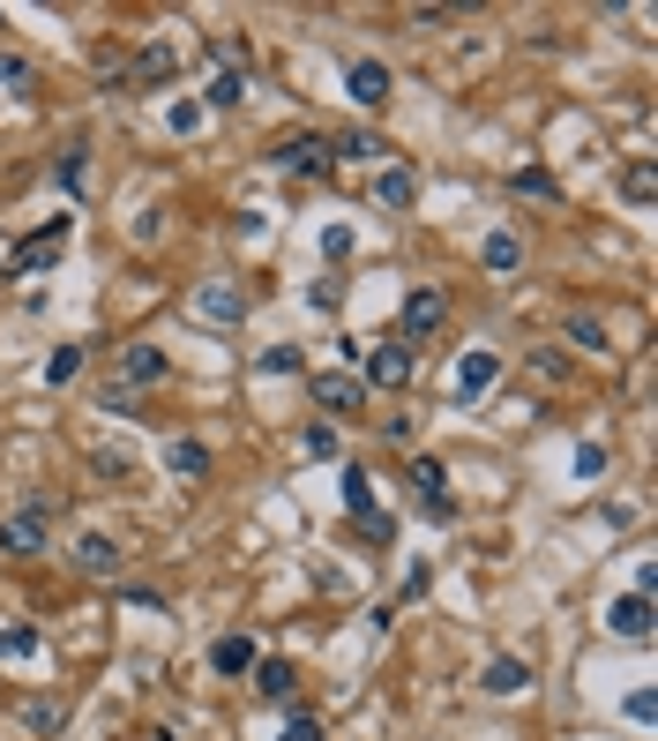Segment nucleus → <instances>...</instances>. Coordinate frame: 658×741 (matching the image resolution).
Masks as SVG:
<instances>
[{"instance_id":"obj_1","label":"nucleus","mask_w":658,"mask_h":741,"mask_svg":"<svg viewBox=\"0 0 658 741\" xmlns=\"http://www.w3.org/2000/svg\"><path fill=\"white\" fill-rule=\"evenodd\" d=\"M45 539H53V509L45 502H23L15 517H0V554H15V562L45 554Z\"/></svg>"},{"instance_id":"obj_2","label":"nucleus","mask_w":658,"mask_h":741,"mask_svg":"<svg viewBox=\"0 0 658 741\" xmlns=\"http://www.w3.org/2000/svg\"><path fill=\"white\" fill-rule=\"evenodd\" d=\"M60 240H68V210H60L53 225H38L31 240H15L8 255H0V262H8V270H23V278H31V270H53V255H60Z\"/></svg>"},{"instance_id":"obj_3","label":"nucleus","mask_w":658,"mask_h":741,"mask_svg":"<svg viewBox=\"0 0 658 741\" xmlns=\"http://www.w3.org/2000/svg\"><path fill=\"white\" fill-rule=\"evenodd\" d=\"M164 374H172V360H164L158 345H127L121 360H113V390H121V397H135L143 382H164Z\"/></svg>"},{"instance_id":"obj_4","label":"nucleus","mask_w":658,"mask_h":741,"mask_svg":"<svg viewBox=\"0 0 658 741\" xmlns=\"http://www.w3.org/2000/svg\"><path fill=\"white\" fill-rule=\"evenodd\" d=\"M307 397H315L322 412H360V405H367V382H360V374H344V368H329V374H315V382H307Z\"/></svg>"},{"instance_id":"obj_5","label":"nucleus","mask_w":658,"mask_h":741,"mask_svg":"<svg viewBox=\"0 0 658 741\" xmlns=\"http://www.w3.org/2000/svg\"><path fill=\"white\" fill-rule=\"evenodd\" d=\"M344 90H352V105H367V113H382V105L397 98V82H389L382 60H352V68H344Z\"/></svg>"},{"instance_id":"obj_6","label":"nucleus","mask_w":658,"mask_h":741,"mask_svg":"<svg viewBox=\"0 0 658 741\" xmlns=\"http://www.w3.org/2000/svg\"><path fill=\"white\" fill-rule=\"evenodd\" d=\"M411 487H419V502H427V517H456L450 464H442V457H411Z\"/></svg>"},{"instance_id":"obj_7","label":"nucleus","mask_w":658,"mask_h":741,"mask_svg":"<svg viewBox=\"0 0 658 741\" xmlns=\"http://www.w3.org/2000/svg\"><path fill=\"white\" fill-rule=\"evenodd\" d=\"M442 323H450V300H442L434 285L405 292V315H397V329H405V337H434Z\"/></svg>"},{"instance_id":"obj_8","label":"nucleus","mask_w":658,"mask_h":741,"mask_svg":"<svg viewBox=\"0 0 658 741\" xmlns=\"http://www.w3.org/2000/svg\"><path fill=\"white\" fill-rule=\"evenodd\" d=\"M277 165H285V172H307V180H322L329 165V135H292V143H277Z\"/></svg>"},{"instance_id":"obj_9","label":"nucleus","mask_w":658,"mask_h":741,"mask_svg":"<svg viewBox=\"0 0 658 741\" xmlns=\"http://www.w3.org/2000/svg\"><path fill=\"white\" fill-rule=\"evenodd\" d=\"M494 382H501V360H494V352H464V360H456V405H479Z\"/></svg>"},{"instance_id":"obj_10","label":"nucleus","mask_w":658,"mask_h":741,"mask_svg":"<svg viewBox=\"0 0 658 741\" xmlns=\"http://www.w3.org/2000/svg\"><path fill=\"white\" fill-rule=\"evenodd\" d=\"M188 307L209 315V323H247V292L240 285H195L188 292Z\"/></svg>"},{"instance_id":"obj_11","label":"nucleus","mask_w":658,"mask_h":741,"mask_svg":"<svg viewBox=\"0 0 658 741\" xmlns=\"http://www.w3.org/2000/svg\"><path fill=\"white\" fill-rule=\"evenodd\" d=\"M367 382L374 390H405L411 382V345H374L367 352Z\"/></svg>"},{"instance_id":"obj_12","label":"nucleus","mask_w":658,"mask_h":741,"mask_svg":"<svg viewBox=\"0 0 658 741\" xmlns=\"http://www.w3.org/2000/svg\"><path fill=\"white\" fill-rule=\"evenodd\" d=\"M68 562H76L82 576H113V570H121V547H113L105 532H82L76 547H68Z\"/></svg>"},{"instance_id":"obj_13","label":"nucleus","mask_w":658,"mask_h":741,"mask_svg":"<svg viewBox=\"0 0 658 741\" xmlns=\"http://www.w3.org/2000/svg\"><path fill=\"white\" fill-rule=\"evenodd\" d=\"M614 637L621 644H644V637H651V599H644V592H628V599H614Z\"/></svg>"},{"instance_id":"obj_14","label":"nucleus","mask_w":658,"mask_h":741,"mask_svg":"<svg viewBox=\"0 0 658 741\" xmlns=\"http://www.w3.org/2000/svg\"><path fill=\"white\" fill-rule=\"evenodd\" d=\"M164 472L172 480H209V450L195 435H180V442H164Z\"/></svg>"},{"instance_id":"obj_15","label":"nucleus","mask_w":658,"mask_h":741,"mask_svg":"<svg viewBox=\"0 0 658 741\" xmlns=\"http://www.w3.org/2000/svg\"><path fill=\"white\" fill-rule=\"evenodd\" d=\"M329 158H344V165H374V158H389V143H382L374 127H352V135H337V143H329Z\"/></svg>"},{"instance_id":"obj_16","label":"nucleus","mask_w":658,"mask_h":741,"mask_svg":"<svg viewBox=\"0 0 658 741\" xmlns=\"http://www.w3.org/2000/svg\"><path fill=\"white\" fill-rule=\"evenodd\" d=\"M374 203H382V210H397V217H405V210L419 203V180H411L405 165H389V172L374 180Z\"/></svg>"},{"instance_id":"obj_17","label":"nucleus","mask_w":658,"mask_h":741,"mask_svg":"<svg viewBox=\"0 0 658 741\" xmlns=\"http://www.w3.org/2000/svg\"><path fill=\"white\" fill-rule=\"evenodd\" d=\"M479 262H487L494 278H509V270L524 262V240H517V233L501 225V233H487V240H479Z\"/></svg>"},{"instance_id":"obj_18","label":"nucleus","mask_w":658,"mask_h":741,"mask_svg":"<svg viewBox=\"0 0 658 741\" xmlns=\"http://www.w3.org/2000/svg\"><path fill=\"white\" fill-rule=\"evenodd\" d=\"M479 682H487V697H517V689H524V682H532V666H524V659H487V674H479Z\"/></svg>"},{"instance_id":"obj_19","label":"nucleus","mask_w":658,"mask_h":741,"mask_svg":"<svg viewBox=\"0 0 658 741\" xmlns=\"http://www.w3.org/2000/svg\"><path fill=\"white\" fill-rule=\"evenodd\" d=\"M621 195H628V210H651V203H658V172H651V158H636L628 172H621Z\"/></svg>"},{"instance_id":"obj_20","label":"nucleus","mask_w":658,"mask_h":741,"mask_svg":"<svg viewBox=\"0 0 658 741\" xmlns=\"http://www.w3.org/2000/svg\"><path fill=\"white\" fill-rule=\"evenodd\" d=\"M172 68H180V60H172V45H143V53H135V68H127V82H172Z\"/></svg>"},{"instance_id":"obj_21","label":"nucleus","mask_w":658,"mask_h":741,"mask_svg":"<svg viewBox=\"0 0 658 741\" xmlns=\"http://www.w3.org/2000/svg\"><path fill=\"white\" fill-rule=\"evenodd\" d=\"M209 666H217V674H247V666H254V637H217V644H209Z\"/></svg>"},{"instance_id":"obj_22","label":"nucleus","mask_w":658,"mask_h":741,"mask_svg":"<svg viewBox=\"0 0 658 741\" xmlns=\"http://www.w3.org/2000/svg\"><path fill=\"white\" fill-rule=\"evenodd\" d=\"M254 689H262L270 704H285L292 697V666L285 659H254Z\"/></svg>"},{"instance_id":"obj_23","label":"nucleus","mask_w":658,"mask_h":741,"mask_svg":"<svg viewBox=\"0 0 658 741\" xmlns=\"http://www.w3.org/2000/svg\"><path fill=\"white\" fill-rule=\"evenodd\" d=\"M561 329H569V345H576V352H606V323H599V315H569Z\"/></svg>"},{"instance_id":"obj_24","label":"nucleus","mask_w":658,"mask_h":741,"mask_svg":"<svg viewBox=\"0 0 658 741\" xmlns=\"http://www.w3.org/2000/svg\"><path fill=\"white\" fill-rule=\"evenodd\" d=\"M240 98H247V76H240V68H217V82H209V105H217V113H232Z\"/></svg>"},{"instance_id":"obj_25","label":"nucleus","mask_w":658,"mask_h":741,"mask_svg":"<svg viewBox=\"0 0 658 741\" xmlns=\"http://www.w3.org/2000/svg\"><path fill=\"white\" fill-rule=\"evenodd\" d=\"M15 719H23L31 734H53V727H60V704H45V697H23V704H15Z\"/></svg>"},{"instance_id":"obj_26","label":"nucleus","mask_w":658,"mask_h":741,"mask_svg":"<svg viewBox=\"0 0 658 741\" xmlns=\"http://www.w3.org/2000/svg\"><path fill=\"white\" fill-rule=\"evenodd\" d=\"M76 374H82V345H60V352L45 360V382H53V390H68Z\"/></svg>"},{"instance_id":"obj_27","label":"nucleus","mask_w":658,"mask_h":741,"mask_svg":"<svg viewBox=\"0 0 658 741\" xmlns=\"http://www.w3.org/2000/svg\"><path fill=\"white\" fill-rule=\"evenodd\" d=\"M509 188H517V195H546V203H554V195H561V180H554V172H546V165H524V172H517V180H509Z\"/></svg>"},{"instance_id":"obj_28","label":"nucleus","mask_w":658,"mask_h":741,"mask_svg":"<svg viewBox=\"0 0 658 741\" xmlns=\"http://www.w3.org/2000/svg\"><path fill=\"white\" fill-rule=\"evenodd\" d=\"M38 652V629H31V621H8V629H0V659H31Z\"/></svg>"},{"instance_id":"obj_29","label":"nucleus","mask_w":658,"mask_h":741,"mask_svg":"<svg viewBox=\"0 0 658 741\" xmlns=\"http://www.w3.org/2000/svg\"><path fill=\"white\" fill-rule=\"evenodd\" d=\"M299 450H307V457H322V464H329V457H337V427H329V419H315V427L299 435Z\"/></svg>"},{"instance_id":"obj_30","label":"nucleus","mask_w":658,"mask_h":741,"mask_svg":"<svg viewBox=\"0 0 658 741\" xmlns=\"http://www.w3.org/2000/svg\"><path fill=\"white\" fill-rule=\"evenodd\" d=\"M360 539H367V547H389V539H397V517H389V509H367V517H360Z\"/></svg>"},{"instance_id":"obj_31","label":"nucleus","mask_w":658,"mask_h":741,"mask_svg":"<svg viewBox=\"0 0 658 741\" xmlns=\"http://www.w3.org/2000/svg\"><path fill=\"white\" fill-rule=\"evenodd\" d=\"M344 502H352V517H367V509H374V487H367V472H360V464L344 472Z\"/></svg>"},{"instance_id":"obj_32","label":"nucleus","mask_w":658,"mask_h":741,"mask_svg":"<svg viewBox=\"0 0 658 741\" xmlns=\"http://www.w3.org/2000/svg\"><path fill=\"white\" fill-rule=\"evenodd\" d=\"M0 82H15V90H31V82H38V68H31L23 53H0Z\"/></svg>"},{"instance_id":"obj_33","label":"nucleus","mask_w":658,"mask_h":741,"mask_svg":"<svg viewBox=\"0 0 658 741\" xmlns=\"http://www.w3.org/2000/svg\"><path fill=\"white\" fill-rule=\"evenodd\" d=\"M53 180H60V188H76L82 180V143H68V150L53 158Z\"/></svg>"},{"instance_id":"obj_34","label":"nucleus","mask_w":658,"mask_h":741,"mask_svg":"<svg viewBox=\"0 0 658 741\" xmlns=\"http://www.w3.org/2000/svg\"><path fill=\"white\" fill-rule=\"evenodd\" d=\"M599 472H606V442H583L576 450V480H599Z\"/></svg>"},{"instance_id":"obj_35","label":"nucleus","mask_w":658,"mask_h":741,"mask_svg":"<svg viewBox=\"0 0 658 741\" xmlns=\"http://www.w3.org/2000/svg\"><path fill=\"white\" fill-rule=\"evenodd\" d=\"M277 741H322V719H307V711H292L285 719V734Z\"/></svg>"},{"instance_id":"obj_36","label":"nucleus","mask_w":658,"mask_h":741,"mask_svg":"<svg viewBox=\"0 0 658 741\" xmlns=\"http://www.w3.org/2000/svg\"><path fill=\"white\" fill-rule=\"evenodd\" d=\"M90 472H98V480H127V457L121 450H98V457H90Z\"/></svg>"},{"instance_id":"obj_37","label":"nucleus","mask_w":658,"mask_h":741,"mask_svg":"<svg viewBox=\"0 0 658 741\" xmlns=\"http://www.w3.org/2000/svg\"><path fill=\"white\" fill-rule=\"evenodd\" d=\"M322 255H329V262H344V255H352V225H329V233H322Z\"/></svg>"},{"instance_id":"obj_38","label":"nucleus","mask_w":658,"mask_h":741,"mask_svg":"<svg viewBox=\"0 0 658 741\" xmlns=\"http://www.w3.org/2000/svg\"><path fill=\"white\" fill-rule=\"evenodd\" d=\"M532 374H538V382H561L569 360H561V352H532Z\"/></svg>"},{"instance_id":"obj_39","label":"nucleus","mask_w":658,"mask_h":741,"mask_svg":"<svg viewBox=\"0 0 658 741\" xmlns=\"http://www.w3.org/2000/svg\"><path fill=\"white\" fill-rule=\"evenodd\" d=\"M299 368V352H292V345H277V352H262V374H292Z\"/></svg>"},{"instance_id":"obj_40","label":"nucleus","mask_w":658,"mask_h":741,"mask_svg":"<svg viewBox=\"0 0 658 741\" xmlns=\"http://www.w3.org/2000/svg\"><path fill=\"white\" fill-rule=\"evenodd\" d=\"M411 23H419V31H442V23H456V8H411Z\"/></svg>"},{"instance_id":"obj_41","label":"nucleus","mask_w":658,"mask_h":741,"mask_svg":"<svg viewBox=\"0 0 658 741\" xmlns=\"http://www.w3.org/2000/svg\"><path fill=\"white\" fill-rule=\"evenodd\" d=\"M651 711H658V697H651V689H628V719H636V727H644Z\"/></svg>"},{"instance_id":"obj_42","label":"nucleus","mask_w":658,"mask_h":741,"mask_svg":"<svg viewBox=\"0 0 658 741\" xmlns=\"http://www.w3.org/2000/svg\"><path fill=\"white\" fill-rule=\"evenodd\" d=\"M150 741H172V734H164V727H158V734H150Z\"/></svg>"},{"instance_id":"obj_43","label":"nucleus","mask_w":658,"mask_h":741,"mask_svg":"<svg viewBox=\"0 0 658 741\" xmlns=\"http://www.w3.org/2000/svg\"><path fill=\"white\" fill-rule=\"evenodd\" d=\"M0 270H8V262H0Z\"/></svg>"}]
</instances>
